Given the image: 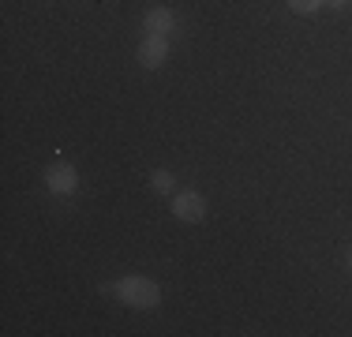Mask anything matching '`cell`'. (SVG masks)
I'll use <instances>...</instances> for the list:
<instances>
[{"instance_id": "cell-1", "label": "cell", "mask_w": 352, "mask_h": 337, "mask_svg": "<svg viewBox=\"0 0 352 337\" xmlns=\"http://www.w3.org/2000/svg\"><path fill=\"white\" fill-rule=\"evenodd\" d=\"M105 292H113L116 300H124L128 307H139V311L157 307V300H162V289L150 277H124L116 285H105Z\"/></svg>"}, {"instance_id": "cell-2", "label": "cell", "mask_w": 352, "mask_h": 337, "mask_svg": "<svg viewBox=\"0 0 352 337\" xmlns=\"http://www.w3.org/2000/svg\"><path fill=\"white\" fill-rule=\"evenodd\" d=\"M173 214L180 217V221L195 225V221L206 217V199L199 195V191H180V195L173 199Z\"/></svg>"}, {"instance_id": "cell-8", "label": "cell", "mask_w": 352, "mask_h": 337, "mask_svg": "<svg viewBox=\"0 0 352 337\" xmlns=\"http://www.w3.org/2000/svg\"><path fill=\"white\" fill-rule=\"evenodd\" d=\"M330 4H333V8H349L352 0H330Z\"/></svg>"}, {"instance_id": "cell-7", "label": "cell", "mask_w": 352, "mask_h": 337, "mask_svg": "<svg viewBox=\"0 0 352 337\" xmlns=\"http://www.w3.org/2000/svg\"><path fill=\"white\" fill-rule=\"evenodd\" d=\"M318 4H322V0H289L292 12H304V15H307V12H315Z\"/></svg>"}, {"instance_id": "cell-3", "label": "cell", "mask_w": 352, "mask_h": 337, "mask_svg": "<svg viewBox=\"0 0 352 337\" xmlns=\"http://www.w3.org/2000/svg\"><path fill=\"white\" fill-rule=\"evenodd\" d=\"M45 184L53 195H72L75 188H79V176H75L72 165H49L45 168Z\"/></svg>"}, {"instance_id": "cell-5", "label": "cell", "mask_w": 352, "mask_h": 337, "mask_svg": "<svg viewBox=\"0 0 352 337\" xmlns=\"http://www.w3.org/2000/svg\"><path fill=\"white\" fill-rule=\"evenodd\" d=\"M142 27H146L150 34H162V38H169V34L176 30V12H173V8H150L146 19H142Z\"/></svg>"}, {"instance_id": "cell-9", "label": "cell", "mask_w": 352, "mask_h": 337, "mask_svg": "<svg viewBox=\"0 0 352 337\" xmlns=\"http://www.w3.org/2000/svg\"><path fill=\"white\" fill-rule=\"evenodd\" d=\"M349 270H352V251H349Z\"/></svg>"}, {"instance_id": "cell-4", "label": "cell", "mask_w": 352, "mask_h": 337, "mask_svg": "<svg viewBox=\"0 0 352 337\" xmlns=\"http://www.w3.org/2000/svg\"><path fill=\"white\" fill-rule=\"evenodd\" d=\"M165 53H169V38H162V34H146L139 45V64L142 67H162Z\"/></svg>"}, {"instance_id": "cell-6", "label": "cell", "mask_w": 352, "mask_h": 337, "mask_svg": "<svg viewBox=\"0 0 352 337\" xmlns=\"http://www.w3.org/2000/svg\"><path fill=\"white\" fill-rule=\"evenodd\" d=\"M150 188H154L157 195H173V188H176L173 173L169 168H154V173H150Z\"/></svg>"}]
</instances>
